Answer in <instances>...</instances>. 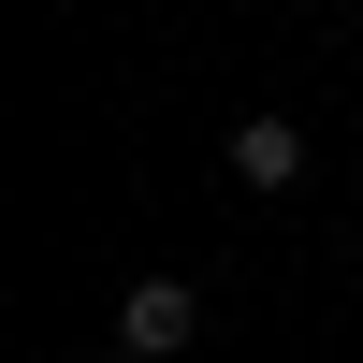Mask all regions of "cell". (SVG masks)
Segmentation results:
<instances>
[{
	"label": "cell",
	"mask_w": 363,
	"mask_h": 363,
	"mask_svg": "<svg viewBox=\"0 0 363 363\" xmlns=\"http://www.w3.org/2000/svg\"><path fill=\"white\" fill-rule=\"evenodd\" d=\"M116 349H131V363L203 349V291H189V277H131V291H116Z\"/></svg>",
	"instance_id": "obj_1"
},
{
	"label": "cell",
	"mask_w": 363,
	"mask_h": 363,
	"mask_svg": "<svg viewBox=\"0 0 363 363\" xmlns=\"http://www.w3.org/2000/svg\"><path fill=\"white\" fill-rule=\"evenodd\" d=\"M233 189H262V203H277V189H306V116H277V102H262V116H233Z\"/></svg>",
	"instance_id": "obj_2"
},
{
	"label": "cell",
	"mask_w": 363,
	"mask_h": 363,
	"mask_svg": "<svg viewBox=\"0 0 363 363\" xmlns=\"http://www.w3.org/2000/svg\"><path fill=\"white\" fill-rule=\"evenodd\" d=\"M87 363H131V349H87Z\"/></svg>",
	"instance_id": "obj_3"
}]
</instances>
